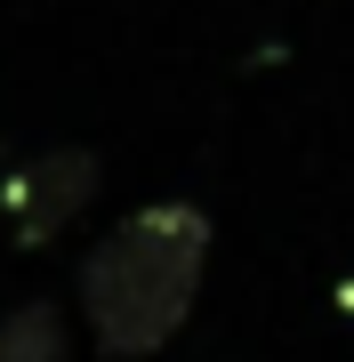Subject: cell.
Here are the masks:
<instances>
[{"label": "cell", "instance_id": "obj_3", "mask_svg": "<svg viewBox=\"0 0 354 362\" xmlns=\"http://www.w3.org/2000/svg\"><path fill=\"white\" fill-rule=\"evenodd\" d=\"M0 362H65V314L49 298H25L0 322Z\"/></svg>", "mask_w": 354, "mask_h": 362}, {"label": "cell", "instance_id": "obj_2", "mask_svg": "<svg viewBox=\"0 0 354 362\" xmlns=\"http://www.w3.org/2000/svg\"><path fill=\"white\" fill-rule=\"evenodd\" d=\"M89 202H97V153H81V145H57V153L16 161L8 177H0V226H8L16 250L57 242Z\"/></svg>", "mask_w": 354, "mask_h": 362}, {"label": "cell", "instance_id": "obj_1", "mask_svg": "<svg viewBox=\"0 0 354 362\" xmlns=\"http://www.w3.org/2000/svg\"><path fill=\"white\" fill-rule=\"evenodd\" d=\"M210 274V218L194 202H145L81 258V314L97 354L145 362L185 330Z\"/></svg>", "mask_w": 354, "mask_h": 362}]
</instances>
